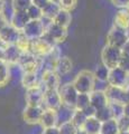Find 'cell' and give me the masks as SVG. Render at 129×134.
Masks as SVG:
<instances>
[{"mask_svg": "<svg viewBox=\"0 0 129 134\" xmlns=\"http://www.w3.org/2000/svg\"><path fill=\"white\" fill-rule=\"evenodd\" d=\"M95 83L97 81H95L93 72L89 69L80 70L72 82L79 94H91L95 90Z\"/></svg>", "mask_w": 129, "mask_h": 134, "instance_id": "obj_1", "label": "cell"}, {"mask_svg": "<svg viewBox=\"0 0 129 134\" xmlns=\"http://www.w3.org/2000/svg\"><path fill=\"white\" fill-rule=\"evenodd\" d=\"M18 66L22 68L23 73H38L40 67L43 66V58L35 56L30 52L25 53L20 56Z\"/></svg>", "mask_w": 129, "mask_h": 134, "instance_id": "obj_2", "label": "cell"}, {"mask_svg": "<svg viewBox=\"0 0 129 134\" xmlns=\"http://www.w3.org/2000/svg\"><path fill=\"white\" fill-rule=\"evenodd\" d=\"M121 56V49L106 45L101 50V64H103L109 69H112L115 67H118Z\"/></svg>", "mask_w": 129, "mask_h": 134, "instance_id": "obj_3", "label": "cell"}, {"mask_svg": "<svg viewBox=\"0 0 129 134\" xmlns=\"http://www.w3.org/2000/svg\"><path fill=\"white\" fill-rule=\"evenodd\" d=\"M129 39V34L128 30L122 29L117 26H112L110 30L107 34V44L112 46V47H117L119 49L122 48V46L126 44V41Z\"/></svg>", "mask_w": 129, "mask_h": 134, "instance_id": "obj_4", "label": "cell"}, {"mask_svg": "<svg viewBox=\"0 0 129 134\" xmlns=\"http://www.w3.org/2000/svg\"><path fill=\"white\" fill-rule=\"evenodd\" d=\"M54 46L56 45L44 34V36L40 38L30 40V53L39 58H44L53 49Z\"/></svg>", "mask_w": 129, "mask_h": 134, "instance_id": "obj_5", "label": "cell"}, {"mask_svg": "<svg viewBox=\"0 0 129 134\" xmlns=\"http://www.w3.org/2000/svg\"><path fill=\"white\" fill-rule=\"evenodd\" d=\"M59 93L62 99V105L70 107L74 110L75 108V103H76V98H78V91L75 90V87L73 86L72 83H65L59 88Z\"/></svg>", "mask_w": 129, "mask_h": 134, "instance_id": "obj_6", "label": "cell"}, {"mask_svg": "<svg viewBox=\"0 0 129 134\" xmlns=\"http://www.w3.org/2000/svg\"><path fill=\"white\" fill-rule=\"evenodd\" d=\"M39 84L47 90H59L61 86V77L52 68H45L39 76Z\"/></svg>", "mask_w": 129, "mask_h": 134, "instance_id": "obj_7", "label": "cell"}, {"mask_svg": "<svg viewBox=\"0 0 129 134\" xmlns=\"http://www.w3.org/2000/svg\"><path fill=\"white\" fill-rule=\"evenodd\" d=\"M45 31H46V28L42 23V20H29V23L22 30V34L29 40H34L43 37Z\"/></svg>", "mask_w": 129, "mask_h": 134, "instance_id": "obj_8", "label": "cell"}, {"mask_svg": "<svg viewBox=\"0 0 129 134\" xmlns=\"http://www.w3.org/2000/svg\"><path fill=\"white\" fill-rule=\"evenodd\" d=\"M129 83V74L123 72L119 67H115L109 70V76L107 79V84L109 86L115 87H125Z\"/></svg>", "mask_w": 129, "mask_h": 134, "instance_id": "obj_9", "label": "cell"}, {"mask_svg": "<svg viewBox=\"0 0 129 134\" xmlns=\"http://www.w3.org/2000/svg\"><path fill=\"white\" fill-rule=\"evenodd\" d=\"M44 92L45 90L40 84L33 87V88L26 90V94H25L26 105L27 106H42L43 105Z\"/></svg>", "mask_w": 129, "mask_h": 134, "instance_id": "obj_10", "label": "cell"}, {"mask_svg": "<svg viewBox=\"0 0 129 134\" xmlns=\"http://www.w3.org/2000/svg\"><path fill=\"white\" fill-rule=\"evenodd\" d=\"M43 106L45 110L57 111L62 106V99L59 93V90H47L44 92Z\"/></svg>", "mask_w": 129, "mask_h": 134, "instance_id": "obj_11", "label": "cell"}, {"mask_svg": "<svg viewBox=\"0 0 129 134\" xmlns=\"http://www.w3.org/2000/svg\"><path fill=\"white\" fill-rule=\"evenodd\" d=\"M45 36L48 37V38L56 45V44L63 43V41L66 39V37H68V29L61 27L59 25L54 24L52 21L51 25L46 28Z\"/></svg>", "mask_w": 129, "mask_h": 134, "instance_id": "obj_12", "label": "cell"}, {"mask_svg": "<svg viewBox=\"0 0 129 134\" xmlns=\"http://www.w3.org/2000/svg\"><path fill=\"white\" fill-rule=\"evenodd\" d=\"M44 112L43 106H27L23 111V119L29 125H39L42 114Z\"/></svg>", "mask_w": 129, "mask_h": 134, "instance_id": "obj_13", "label": "cell"}, {"mask_svg": "<svg viewBox=\"0 0 129 134\" xmlns=\"http://www.w3.org/2000/svg\"><path fill=\"white\" fill-rule=\"evenodd\" d=\"M103 91H105L107 95L109 103H119V104H123V105L128 103L123 87H115L107 85V87Z\"/></svg>", "mask_w": 129, "mask_h": 134, "instance_id": "obj_14", "label": "cell"}, {"mask_svg": "<svg viewBox=\"0 0 129 134\" xmlns=\"http://www.w3.org/2000/svg\"><path fill=\"white\" fill-rule=\"evenodd\" d=\"M20 35H22V31L17 30L11 25H8L0 30V43H2L5 46L16 45Z\"/></svg>", "mask_w": 129, "mask_h": 134, "instance_id": "obj_15", "label": "cell"}, {"mask_svg": "<svg viewBox=\"0 0 129 134\" xmlns=\"http://www.w3.org/2000/svg\"><path fill=\"white\" fill-rule=\"evenodd\" d=\"M108 104H109V100H108L107 95L103 90H94L90 94V105L95 111L108 106Z\"/></svg>", "mask_w": 129, "mask_h": 134, "instance_id": "obj_16", "label": "cell"}, {"mask_svg": "<svg viewBox=\"0 0 129 134\" xmlns=\"http://www.w3.org/2000/svg\"><path fill=\"white\" fill-rule=\"evenodd\" d=\"M72 68H73L72 60H71V58H69L68 56H61L53 66V70L59 75L60 77L68 75L71 70H72Z\"/></svg>", "mask_w": 129, "mask_h": 134, "instance_id": "obj_17", "label": "cell"}, {"mask_svg": "<svg viewBox=\"0 0 129 134\" xmlns=\"http://www.w3.org/2000/svg\"><path fill=\"white\" fill-rule=\"evenodd\" d=\"M29 20L30 19L26 11H14V14L11 15L9 25H11V26L16 28L17 30L22 31L25 28V26L29 23Z\"/></svg>", "mask_w": 129, "mask_h": 134, "instance_id": "obj_18", "label": "cell"}, {"mask_svg": "<svg viewBox=\"0 0 129 134\" xmlns=\"http://www.w3.org/2000/svg\"><path fill=\"white\" fill-rule=\"evenodd\" d=\"M101 122L97 117H88L80 131L82 134H100L101 133Z\"/></svg>", "mask_w": 129, "mask_h": 134, "instance_id": "obj_19", "label": "cell"}, {"mask_svg": "<svg viewBox=\"0 0 129 134\" xmlns=\"http://www.w3.org/2000/svg\"><path fill=\"white\" fill-rule=\"evenodd\" d=\"M22 56V52L16 45L5 46V62L8 65H18V62Z\"/></svg>", "mask_w": 129, "mask_h": 134, "instance_id": "obj_20", "label": "cell"}, {"mask_svg": "<svg viewBox=\"0 0 129 134\" xmlns=\"http://www.w3.org/2000/svg\"><path fill=\"white\" fill-rule=\"evenodd\" d=\"M39 125L43 129H48V127H54L57 126V114L56 111L53 110H45L42 114Z\"/></svg>", "mask_w": 129, "mask_h": 134, "instance_id": "obj_21", "label": "cell"}, {"mask_svg": "<svg viewBox=\"0 0 129 134\" xmlns=\"http://www.w3.org/2000/svg\"><path fill=\"white\" fill-rule=\"evenodd\" d=\"M52 21L54 24L59 25V26L66 28L68 29L69 26L71 25V21H72V16H71V11L61 9L57 14L55 15V17L52 19Z\"/></svg>", "mask_w": 129, "mask_h": 134, "instance_id": "obj_22", "label": "cell"}, {"mask_svg": "<svg viewBox=\"0 0 129 134\" xmlns=\"http://www.w3.org/2000/svg\"><path fill=\"white\" fill-rule=\"evenodd\" d=\"M113 25L122 29H129V10L128 9H119L115 16Z\"/></svg>", "mask_w": 129, "mask_h": 134, "instance_id": "obj_23", "label": "cell"}, {"mask_svg": "<svg viewBox=\"0 0 129 134\" xmlns=\"http://www.w3.org/2000/svg\"><path fill=\"white\" fill-rule=\"evenodd\" d=\"M20 82H22V85L24 88H26V90L33 88V87L39 85L38 73H23Z\"/></svg>", "mask_w": 129, "mask_h": 134, "instance_id": "obj_24", "label": "cell"}, {"mask_svg": "<svg viewBox=\"0 0 129 134\" xmlns=\"http://www.w3.org/2000/svg\"><path fill=\"white\" fill-rule=\"evenodd\" d=\"M60 10H61V7L59 5V2H56L55 0H51L42 11H43V17L52 20Z\"/></svg>", "mask_w": 129, "mask_h": 134, "instance_id": "obj_25", "label": "cell"}, {"mask_svg": "<svg viewBox=\"0 0 129 134\" xmlns=\"http://www.w3.org/2000/svg\"><path fill=\"white\" fill-rule=\"evenodd\" d=\"M73 111L74 110H72V108L62 105L59 110L56 111V114H57V126H59L60 124H62V123H65V122L71 121Z\"/></svg>", "mask_w": 129, "mask_h": 134, "instance_id": "obj_26", "label": "cell"}, {"mask_svg": "<svg viewBox=\"0 0 129 134\" xmlns=\"http://www.w3.org/2000/svg\"><path fill=\"white\" fill-rule=\"evenodd\" d=\"M10 79V66L6 62L0 60V87H5Z\"/></svg>", "mask_w": 129, "mask_h": 134, "instance_id": "obj_27", "label": "cell"}, {"mask_svg": "<svg viewBox=\"0 0 129 134\" xmlns=\"http://www.w3.org/2000/svg\"><path fill=\"white\" fill-rule=\"evenodd\" d=\"M100 134H119V129L117 125V121L110 119L102 122L101 124V133Z\"/></svg>", "mask_w": 129, "mask_h": 134, "instance_id": "obj_28", "label": "cell"}, {"mask_svg": "<svg viewBox=\"0 0 129 134\" xmlns=\"http://www.w3.org/2000/svg\"><path fill=\"white\" fill-rule=\"evenodd\" d=\"M109 68L106 67L103 64H99L95 69L93 70V75L95 77V81L101 82V83H107L108 76H109Z\"/></svg>", "mask_w": 129, "mask_h": 134, "instance_id": "obj_29", "label": "cell"}, {"mask_svg": "<svg viewBox=\"0 0 129 134\" xmlns=\"http://www.w3.org/2000/svg\"><path fill=\"white\" fill-rule=\"evenodd\" d=\"M57 127H59L60 134H82L80 129L76 125H74L71 121L60 124Z\"/></svg>", "mask_w": 129, "mask_h": 134, "instance_id": "obj_30", "label": "cell"}, {"mask_svg": "<svg viewBox=\"0 0 129 134\" xmlns=\"http://www.w3.org/2000/svg\"><path fill=\"white\" fill-rule=\"evenodd\" d=\"M88 119L84 113L80 110H74L73 111V114H72V117H71V122H72L74 125H76V126L81 130V127L83 126V124H84L85 120Z\"/></svg>", "mask_w": 129, "mask_h": 134, "instance_id": "obj_31", "label": "cell"}, {"mask_svg": "<svg viewBox=\"0 0 129 134\" xmlns=\"http://www.w3.org/2000/svg\"><path fill=\"white\" fill-rule=\"evenodd\" d=\"M88 106H90V94H79L74 110L83 111Z\"/></svg>", "mask_w": 129, "mask_h": 134, "instance_id": "obj_32", "label": "cell"}, {"mask_svg": "<svg viewBox=\"0 0 129 134\" xmlns=\"http://www.w3.org/2000/svg\"><path fill=\"white\" fill-rule=\"evenodd\" d=\"M11 6L14 11H26L32 6V0H12Z\"/></svg>", "mask_w": 129, "mask_h": 134, "instance_id": "obj_33", "label": "cell"}, {"mask_svg": "<svg viewBox=\"0 0 129 134\" xmlns=\"http://www.w3.org/2000/svg\"><path fill=\"white\" fill-rule=\"evenodd\" d=\"M16 46H17V48L22 52V54L30 52V40L28 38H26L23 34L20 35L19 39L17 40V43H16Z\"/></svg>", "mask_w": 129, "mask_h": 134, "instance_id": "obj_34", "label": "cell"}, {"mask_svg": "<svg viewBox=\"0 0 129 134\" xmlns=\"http://www.w3.org/2000/svg\"><path fill=\"white\" fill-rule=\"evenodd\" d=\"M94 117H97V119H98L101 123H102V122H106V121L110 120V119H112L111 112H110V108H109V104H108V106L101 108V110L95 111Z\"/></svg>", "mask_w": 129, "mask_h": 134, "instance_id": "obj_35", "label": "cell"}, {"mask_svg": "<svg viewBox=\"0 0 129 134\" xmlns=\"http://www.w3.org/2000/svg\"><path fill=\"white\" fill-rule=\"evenodd\" d=\"M109 108H110L111 116H112L113 120H117L121 115H123V104L109 103Z\"/></svg>", "mask_w": 129, "mask_h": 134, "instance_id": "obj_36", "label": "cell"}, {"mask_svg": "<svg viewBox=\"0 0 129 134\" xmlns=\"http://www.w3.org/2000/svg\"><path fill=\"white\" fill-rule=\"evenodd\" d=\"M28 17H29L30 20H40L42 17H43V11L39 8L35 7L34 5H32L28 9L26 10Z\"/></svg>", "mask_w": 129, "mask_h": 134, "instance_id": "obj_37", "label": "cell"}, {"mask_svg": "<svg viewBox=\"0 0 129 134\" xmlns=\"http://www.w3.org/2000/svg\"><path fill=\"white\" fill-rule=\"evenodd\" d=\"M116 121H117L119 132H128L129 131V116L121 115Z\"/></svg>", "mask_w": 129, "mask_h": 134, "instance_id": "obj_38", "label": "cell"}, {"mask_svg": "<svg viewBox=\"0 0 129 134\" xmlns=\"http://www.w3.org/2000/svg\"><path fill=\"white\" fill-rule=\"evenodd\" d=\"M59 5L61 9L72 11L78 5V0H59Z\"/></svg>", "mask_w": 129, "mask_h": 134, "instance_id": "obj_39", "label": "cell"}, {"mask_svg": "<svg viewBox=\"0 0 129 134\" xmlns=\"http://www.w3.org/2000/svg\"><path fill=\"white\" fill-rule=\"evenodd\" d=\"M118 67L121 68L123 72L129 74V58L126 56H121V58H120V60H119Z\"/></svg>", "mask_w": 129, "mask_h": 134, "instance_id": "obj_40", "label": "cell"}, {"mask_svg": "<svg viewBox=\"0 0 129 134\" xmlns=\"http://www.w3.org/2000/svg\"><path fill=\"white\" fill-rule=\"evenodd\" d=\"M111 2L115 7L119 8V9H126L129 3V0H111Z\"/></svg>", "mask_w": 129, "mask_h": 134, "instance_id": "obj_41", "label": "cell"}, {"mask_svg": "<svg viewBox=\"0 0 129 134\" xmlns=\"http://www.w3.org/2000/svg\"><path fill=\"white\" fill-rule=\"evenodd\" d=\"M49 1H51V0H32V5H34L35 7L43 10Z\"/></svg>", "mask_w": 129, "mask_h": 134, "instance_id": "obj_42", "label": "cell"}, {"mask_svg": "<svg viewBox=\"0 0 129 134\" xmlns=\"http://www.w3.org/2000/svg\"><path fill=\"white\" fill-rule=\"evenodd\" d=\"M42 134H60L59 127L54 126V127H48V129H43Z\"/></svg>", "mask_w": 129, "mask_h": 134, "instance_id": "obj_43", "label": "cell"}, {"mask_svg": "<svg viewBox=\"0 0 129 134\" xmlns=\"http://www.w3.org/2000/svg\"><path fill=\"white\" fill-rule=\"evenodd\" d=\"M83 113H84V115L86 116V117H92V116H94V114H95V110L92 107V106H88L86 108H84V110L82 111Z\"/></svg>", "mask_w": 129, "mask_h": 134, "instance_id": "obj_44", "label": "cell"}, {"mask_svg": "<svg viewBox=\"0 0 129 134\" xmlns=\"http://www.w3.org/2000/svg\"><path fill=\"white\" fill-rule=\"evenodd\" d=\"M8 25H9V23H8L6 16L3 15V12H0V30L3 29L6 26H8Z\"/></svg>", "mask_w": 129, "mask_h": 134, "instance_id": "obj_45", "label": "cell"}, {"mask_svg": "<svg viewBox=\"0 0 129 134\" xmlns=\"http://www.w3.org/2000/svg\"><path fill=\"white\" fill-rule=\"evenodd\" d=\"M121 54H122V56H126V57L129 58V39L126 41V44L122 46V48H121Z\"/></svg>", "mask_w": 129, "mask_h": 134, "instance_id": "obj_46", "label": "cell"}, {"mask_svg": "<svg viewBox=\"0 0 129 134\" xmlns=\"http://www.w3.org/2000/svg\"><path fill=\"white\" fill-rule=\"evenodd\" d=\"M123 115L129 116V102L123 105Z\"/></svg>", "mask_w": 129, "mask_h": 134, "instance_id": "obj_47", "label": "cell"}, {"mask_svg": "<svg viewBox=\"0 0 129 134\" xmlns=\"http://www.w3.org/2000/svg\"><path fill=\"white\" fill-rule=\"evenodd\" d=\"M0 60L5 62V47H0Z\"/></svg>", "mask_w": 129, "mask_h": 134, "instance_id": "obj_48", "label": "cell"}, {"mask_svg": "<svg viewBox=\"0 0 129 134\" xmlns=\"http://www.w3.org/2000/svg\"><path fill=\"white\" fill-rule=\"evenodd\" d=\"M123 88H125V93H126V97H127V100L129 102V83L127 84L126 86L123 87Z\"/></svg>", "mask_w": 129, "mask_h": 134, "instance_id": "obj_49", "label": "cell"}, {"mask_svg": "<svg viewBox=\"0 0 129 134\" xmlns=\"http://www.w3.org/2000/svg\"><path fill=\"white\" fill-rule=\"evenodd\" d=\"M5 6H6V0H0V12H3Z\"/></svg>", "mask_w": 129, "mask_h": 134, "instance_id": "obj_50", "label": "cell"}, {"mask_svg": "<svg viewBox=\"0 0 129 134\" xmlns=\"http://www.w3.org/2000/svg\"><path fill=\"white\" fill-rule=\"evenodd\" d=\"M126 9H128V10H129V3H128V6H127V8H126Z\"/></svg>", "mask_w": 129, "mask_h": 134, "instance_id": "obj_51", "label": "cell"}, {"mask_svg": "<svg viewBox=\"0 0 129 134\" xmlns=\"http://www.w3.org/2000/svg\"><path fill=\"white\" fill-rule=\"evenodd\" d=\"M127 134H129V131H128V132H127Z\"/></svg>", "mask_w": 129, "mask_h": 134, "instance_id": "obj_52", "label": "cell"}]
</instances>
